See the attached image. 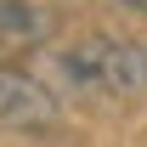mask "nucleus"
Returning <instances> with one entry per match:
<instances>
[{"label":"nucleus","mask_w":147,"mask_h":147,"mask_svg":"<svg viewBox=\"0 0 147 147\" xmlns=\"http://www.w3.org/2000/svg\"><path fill=\"white\" fill-rule=\"evenodd\" d=\"M57 79L74 96H142L147 91V40L85 34L57 51Z\"/></svg>","instance_id":"nucleus-1"},{"label":"nucleus","mask_w":147,"mask_h":147,"mask_svg":"<svg viewBox=\"0 0 147 147\" xmlns=\"http://www.w3.org/2000/svg\"><path fill=\"white\" fill-rule=\"evenodd\" d=\"M57 119H62V108L34 74L0 62V125L6 130H51Z\"/></svg>","instance_id":"nucleus-2"},{"label":"nucleus","mask_w":147,"mask_h":147,"mask_svg":"<svg viewBox=\"0 0 147 147\" xmlns=\"http://www.w3.org/2000/svg\"><path fill=\"white\" fill-rule=\"evenodd\" d=\"M51 28L57 17L40 0H0V51H40Z\"/></svg>","instance_id":"nucleus-3"},{"label":"nucleus","mask_w":147,"mask_h":147,"mask_svg":"<svg viewBox=\"0 0 147 147\" xmlns=\"http://www.w3.org/2000/svg\"><path fill=\"white\" fill-rule=\"evenodd\" d=\"M125 6H136V11H147V0H125Z\"/></svg>","instance_id":"nucleus-4"}]
</instances>
